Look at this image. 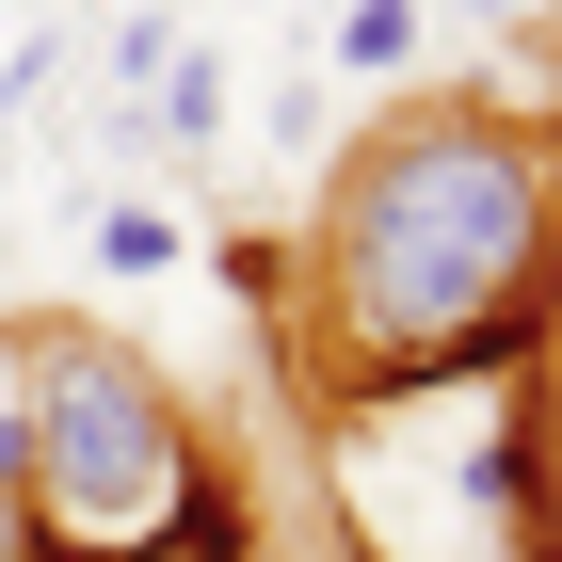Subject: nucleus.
I'll return each instance as SVG.
<instances>
[{"mask_svg": "<svg viewBox=\"0 0 562 562\" xmlns=\"http://www.w3.org/2000/svg\"><path fill=\"white\" fill-rule=\"evenodd\" d=\"M562 241V145L498 97H418L322 193V338L370 386L467 370L530 322Z\"/></svg>", "mask_w": 562, "mask_h": 562, "instance_id": "f257e3e1", "label": "nucleus"}, {"mask_svg": "<svg viewBox=\"0 0 562 562\" xmlns=\"http://www.w3.org/2000/svg\"><path fill=\"white\" fill-rule=\"evenodd\" d=\"M16 450H33L16 515L48 530L33 562H161L193 482H210L177 386L113 322H16Z\"/></svg>", "mask_w": 562, "mask_h": 562, "instance_id": "f03ea898", "label": "nucleus"}, {"mask_svg": "<svg viewBox=\"0 0 562 562\" xmlns=\"http://www.w3.org/2000/svg\"><path fill=\"white\" fill-rule=\"evenodd\" d=\"M145 113H161V161H193V145H225V48H177L161 81H145Z\"/></svg>", "mask_w": 562, "mask_h": 562, "instance_id": "7ed1b4c3", "label": "nucleus"}, {"mask_svg": "<svg viewBox=\"0 0 562 562\" xmlns=\"http://www.w3.org/2000/svg\"><path fill=\"white\" fill-rule=\"evenodd\" d=\"M322 65H338V81H386V65H418V0H338Z\"/></svg>", "mask_w": 562, "mask_h": 562, "instance_id": "20e7f679", "label": "nucleus"}, {"mask_svg": "<svg viewBox=\"0 0 562 562\" xmlns=\"http://www.w3.org/2000/svg\"><path fill=\"white\" fill-rule=\"evenodd\" d=\"M177 65V0H130V16H97V97H145Z\"/></svg>", "mask_w": 562, "mask_h": 562, "instance_id": "39448f33", "label": "nucleus"}, {"mask_svg": "<svg viewBox=\"0 0 562 562\" xmlns=\"http://www.w3.org/2000/svg\"><path fill=\"white\" fill-rule=\"evenodd\" d=\"M81 241H97V273H177V210H145V193H97Z\"/></svg>", "mask_w": 562, "mask_h": 562, "instance_id": "423d86ee", "label": "nucleus"}, {"mask_svg": "<svg viewBox=\"0 0 562 562\" xmlns=\"http://www.w3.org/2000/svg\"><path fill=\"white\" fill-rule=\"evenodd\" d=\"M273 145H290V161H322V145H338V81H322V65H290V81H273Z\"/></svg>", "mask_w": 562, "mask_h": 562, "instance_id": "0eeeda50", "label": "nucleus"}, {"mask_svg": "<svg viewBox=\"0 0 562 562\" xmlns=\"http://www.w3.org/2000/svg\"><path fill=\"white\" fill-rule=\"evenodd\" d=\"M450 16H482V33H515V16H547V0H450Z\"/></svg>", "mask_w": 562, "mask_h": 562, "instance_id": "6e6552de", "label": "nucleus"}, {"mask_svg": "<svg viewBox=\"0 0 562 562\" xmlns=\"http://www.w3.org/2000/svg\"><path fill=\"white\" fill-rule=\"evenodd\" d=\"M0 177H16V113H0Z\"/></svg>", "mask_w": 562, "mask_h": 562, "instance_id": "1a4fd4ad", "label": "nucleus"}, {"mask_svg": "<svg viewBox=\"0 0 562 562\" xmlns=\"http://www.w3.org/2000/svg\"><path fill=\"white\" fill-rule=\"evenodd\" d=\"M0 290H16V258H0Z\"/></svg>", "mask_w": 562, "mask_h": 562, "instance_id": "9d476101", "label": "nucleus"}, {"mask_svg": "<svg viewBox=\"0 0 562 562\" xmlns=\"http://www.w3.org/2000/svg\"><path fill=\"white\" fill-rule=\"evenodd\" d=\"M547 16H562V0H547Z\"/></svg>", "mask_w": 562, "mask_h": 562, "instance_id": "9b49d317", "label": "nucleus"}]
</instances>
